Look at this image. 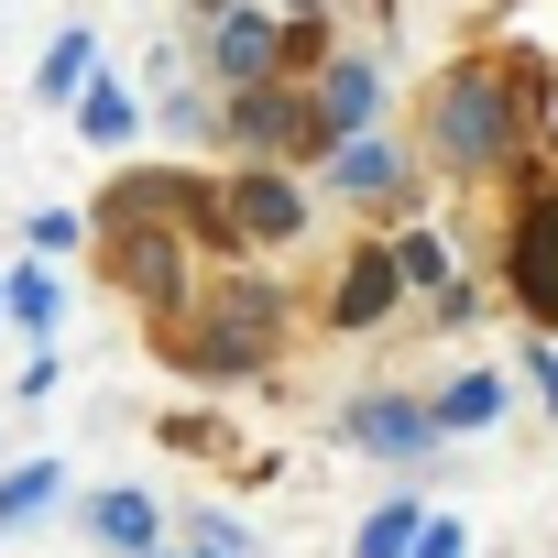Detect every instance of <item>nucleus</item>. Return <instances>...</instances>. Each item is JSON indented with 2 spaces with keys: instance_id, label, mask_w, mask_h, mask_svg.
Instances as JSON below:
<instances>
[{
  "instance_id": "nucleus-10",
  "label": "nucleus",
  "mask_w": 558,
  "mask_h": 558,
  "mask_svg": "<svg viewBox=\"0 0 558 558\" xmlns=\"http://www.w3.org/2000/svg\"><path fill=\"white\" fill-rule=\"evenodd\" d=\"M373 99H384V77H373L362 56H329L307 110H318V132H329V143H351V132H373Z\"/></svg>"
},
{
  "instance_id": "nucleus-25",
  "label": "nucleus",
  "mask_w": 558,
  "mask_h": 558,
  "mask_svg": "<svg viewBox=\"0 0 558 558\" xmlns=\"http://www.w3.org/2000/svg\"><path fill=\"white\" fill-rule=\"evenodd\" d=\"M154 558H197V547H154Z\"/></svg>"
},
{
  "instance_id": "nucleus-20",
  "label": "nucleus",
  "mask_w": 558,
  "mask_h": 558,
  "mask_svg": "<svg viewBox=\"0 0 558 558\" xmlns=\"http://www.w3.org/2000/svg\"><path fill=\"white\" fill-rule=\"evenodd\" d=\"M77 230H88L77 208H34V263H56V252H77Z\"/></svg>"
},
{
  "instance_id": "nucleus-16",
  "label": "nucleus",
  "mask_w": 558,
  "mask_h": 558,
  "mask_svg": "<svg viewBox=\"0 0 558 558\" xmlns=\"http://www.w3.org/2000/svg\"><path fill=\"white\" fill-rule=\"evenodd\" d=\"M66 504V460H23L12 482H0V536H23L34 514H56Z\"/></svg>"
},
{
  "instance_id": "nucleus-14",
  "label": "nucleus",
  "mask_w": 558,
  "mask_h": 558,
  "mask_svg": "<svg viewBox=\"0 0 558 558\" xmlns=\"http://www.w3.org/2000/svg\"><path fill=\"white\" fill-rule=\"evenodd\" d=\"M0 318H12V329H34V340H56V318H66L56 274H45V263H12V274H0Z\"/></svg>"
},
{
  "instance_id": "nucleus-22",
  "label": "nucleus",
  "mask_w": 558,
  "mask_h": 558,
  "mask_svg": "<svg viewBox=\"0 0 558 558\" xmlns=\"http://www.w3.org/2000/svg\"><path fill=\"white\" fill-rule=\"evenodd\" d=\"M405 558H471V525H460V514H427V525H416V547H405Z\"/></svg>"
},
{
  "instance_id": "nucleus-8",
  "label": "nucleus",
  "mask_w": 558,
  "mask_h": 558,
  "mask_svg": "<svg viewBox=\"0 0 558 558\" xmlns=\"http://www.w3.org/2000/svg\"><path fill=\"white\" fill-rule=\"evenodd\" d=\"M219 219H230V241H263V252H274V241L307 230V197L274 175V165H241V175L219 186Z\"/></svg>"
},
{
  "instance_id": "nucleus-4",
  "label": "nucleus",
  "mask_w": 558,
  "mask_h": 558,
  "mask_svg": "<svg viewBox=\"0 0 558 558\" xmlns=\"http://www.w3.org/2000/svg\"><path fill=\"white\" fill-rule=\"evenodd\" d=\"M110 286H121L132 307L186 318V241H175L165 219H121V230H110Z\"/></svg>"
},
{
  "instance_id": "nucleus-17",
  "label": "nucleus",
  "mask_w": 558,
  "mask_h": 558,
  "mask_svg": "<svg viewBox=\"0 0 558 558\" xmlns=\"http://www.w3.org/2000/svg\"><path fill=\"white\" fill-rule=\"evenodd\" d=\"M88 77H99V34H56L45 66H34V99H77Z\"/></svg>"
},
{
  "instance_id": "nucleus-21",
  "label": "nucleus",
  "mask_w": 558,
  "mask_h": 558,
  "mask_svg": "<svg viewBox=\"0 0 558 558\" xmlns=\"http://www.w3.org/2000/svg\"><path fill=\"white\" fill-rule=\"evenodd\" d=\"M197 558H252V525L241 514H197Z\"/></svg>"
},
{
  "instance_id": "nucleus-13",
  "label": "nucleus",
  "mask_w": 558,
  "mask_h": 558,
  "mask_svg": "<svg viewBox=\"0 0 558 558\" xmlns=\"http://www.w3.org/2000/svg\"><path fill=\"white\" fill-rule=\"evenodd\" d=\"M504 405H514V384H504V373H460V384H449L427 416H438V438H482Z\"/></svg>"
},
{
  "instance_id": "nucleus-7",
  "label": "nucleus",
  "mask_w": 558,
  "mask_h": 558,
  "mask_svg": "<svg viewBox=\"0 0 558 558\" xmlns=\"http://www.w3.org/2000/svg\"><path fill=\"white\" fill-rule=\"evenodd\" d=\"M340 449H373V460H427L438 449V416L416 395H351L340 405Z\"/></svg>"
},
{
  "instance_id": "nucleus-15",
  "label": "nucleus",
  "mask_w": 558,
  "mask_h": 558,
  "mask_svg": "<svg viewBox=\"0 0 558 558\" xmlns=\"http://www.w3.org/2000/svg\"><path fill=\"white\" fill-rule=\"evenodd\" d=\"M384 252H395V286H405V296H427V307L460 286V274H449V241H438V230H395Z\"/></svg>"
},
{
  "instance_id": "nucleus-1",
  "label": "nucleus",
  "mask_w": 558,
  "mask_h": 558,
  "mask_svg": "<svg viewBox=\"0 0 558 558\" xmlns=\"http://www.w3.org/2000/svg\"><path fill=\"white\" fill-rule=\"evenodd\" d=\"M197 307V296H186ZM274 340H286V296L263 286V274H241V286H219L197 318H154V351L175 373H208V384H241L274 362Z\"/></svg>"
},
{
  "instance_id": "nucleus-23",
  "label": "nucleus",
  "mask_w": 558,
  "mask_h": 558,
  "mask_svg": "<svg viewBox=\"0 0 558 558\" xmlns=\"http://www.w3.org/2000/svg\"><path fill=\"white\" fill-rule=\"evenodd\" d=\"M525 384H536V405L558 416V340H536V351H525Z\"/></svg>"
},
{
  "instance_id": "nucleus-19",
  "label": "nucleus",
  "mask_w": 558,
  "mask_h": 558,
  "mask_svg": "<svg viewBox=\"0 0 558 558\" xmlns=\"http://www.w3.org/2000/svg\"><path fill=\"white\" fill-rule=\"evenodd\" d=\"M416 525H427V504H416V493H395V504L362 525V547H351V558H405V547H416Z\"/></svg>"
},
{
  "instance_id": "nucleus-6",
  "label": "nucleus",
  "mask_w": 558,
  "mask_h": 558,
  "mask_svg": "<svg viewBox=\"0 0 558 558\" xmlns=\"http://www.w3.org/2000/svg\"><path fill=\"white\" fill-rule=\"evenodd\" d=\"M208 77L219 88H274L286 77V23H274L263 0H230V12L208 23Z\"/></svg>"
},
{
  "instance_id": "nucleus-11",
  "label": "nucleus",
  "mask_w": 558,
  "mask_h": 558,
  "mask_svg": "<svg viewBox=\"0 0 558 558\" xmlns=\"http://www.w3.org/2000/svg\"><path fill=\"white\" fill-rule=\"evenodd\" d=\"M88 536H99L110 558H154V547H165V504H154L143 482H121V493L88 504Z\"/></svg>"
},
{
  "instance_id": "nucleus-5",
  "label": "nucleus",
  "mask_w": 558,
  "mask_h": 558,
  "mask_svg": "<svg viewBox=\"0 0 558 558\" xmlns=\"http://www.w3.org/2000/svg\"><path fill=\"white\" fill-rule=\"evenodd\" d=\"M504 274H514V307L558 340V186H536L514 208V241H504Z\"/></svg>"
},
{
  "instance_id": "nucleus-24",
  "label": "nucleus",
  "mask_w": 558,
  "mask_h": 558,
  "mask_svg": "<svg viewBox=\"0 0 558 558\" xmlns=\"http://www.w3.org/2000/svg\"><path fill=\"white\" fill-rule=\"evenodd\" d=\"M274 12H296V23H307V12H318V0H274Z\"/></svg>"
},
{
  "instance_id": "nucleus-12",
  "label": "nucleus",
  "mask_w": 558,
  "mask_h": 558,
  "mask_svg": "<svg viewBox=\"0 0 558 558\" xmlns=\"http://www.w3.org/2000/svg\"><path fill=\"white\" fill-rule=\"evenodd\" d=\"M329 186H340V197H395V186H405V154H395L384 132H351V143H329Z\"/></svg>"
},
{
  "instance_id": "nucleus-9",
  "label": "nucleus",
  "mask_w": 558,
  "mask_h": 558,
  "mask_svg": "<svg viewBox=\"0 0 558 558\" xmlns=\"http://www.w3.org/2000/svg\"><path fill=\"white\" fill-rule=\"evenodd\" d=\"M395 296H405V286H395V252H384V241H362V252L340 263V296H329V318L362 340V329H384V318H395Z\"/></svg>"
},
{
  "instance_id": "nucleus-3",
  "label": "nucleus",
  "mask_w": 558,
  "mask_h": 558,
  "mask_svg": "<svg viewBox=\"0 0 558 558\" xmlns=\"http://www.w3.org/2000/svg\"><path fill=\"white\" fill-rule=\"evenodd\" d=\"M252 165H286V154H329V132H318V110H307V88H286V77H274V88H230V121H219Z\"/></svg>"
},
{
  "instance_id": "nucleus-2",
  "label": "nucleus",
  "mask_w": 558,
  "mask_h": 558,
  "mask_svg": "<svg viewBox=\"0 0 558 558\" xmlns=\"http://www.w3.org/2000/svg\"><path fill=\"white\" fill-rule=\"evenodd\" d=\"M427 154H438L449 175H493V165L514 154V88H504L493 66L438 77V99H427Z\"/></svg>"
},
{
  "instance_id": "nucleus-18",
  "label": "nucleus",
  "mask_w": 558,
  "mask_h": 558,
  "mask_svg": "<svg viewBox=\"0 0 558 558\" xmlns=\"http://www.w3.org/2000/svg\"><path fill=\"white\" fill-rule=\"evenodd\" d=\"M77 143H132V88H77Z\"/></svg>"
}]
</instances>
